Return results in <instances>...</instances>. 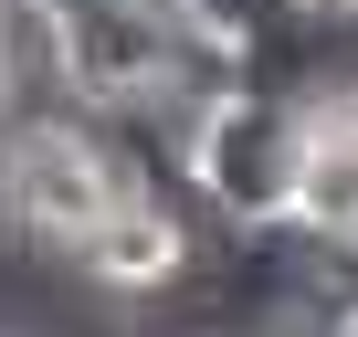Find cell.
<instances>
[{
  "label": "cell",
  "instance_id": "1",
  "mask_svg": "<svg viewBox=\"0 0 358 337\" xmlns=\"http://www.w3.org/2000/svg\"><path fill=\"white\" fill-rule=\"evenodd\" d=\"M316 116L295 95H222L179 127V190H190L222 232H295V180H306Z\"/></svg>",
  "mask_w": 358,
  "mask_h": 337
},
{
  "label": "cell",
  "instance_id": "2",
  "mask_svg": "<svg viewBox=\"0 0 358 337\" xmlns=\"http://www.w3.org/2000/svg\"><path fill=\"white\" fill-rule=\"evenodd\" d=\"M116 201H137V190H127L106 127H85V116L0 127V232L22 253H85L116 222Z\"/></svg>",
  "mask_w": 358,
  "mask_h": 337
},
{
  "label": "cell",
  "instance_id": "3",
  "mask_svg": "<svg viewBox=\"0 0 358 337\" xmlns=\"http://www.w3.org/2000/svg\"><path fill=\"white\" fill-rule=\"evenodd\" d=\"M106 295H127V306H158L179 274H190V222H179V201H158V190H137V201H116V222L74 253Z\"/></svg>",
  "mask_w": 358,
  "mask_h": 337
},
{
  "label": "cell",
  "instance_id": "4",
  "mask_svg": "<svg viewBox=\"0 0 358 337\" xmlns=\"http://www.w3.org/2000/svg\"><path fill=\"white\" fill-rule=\"evenodd\" d=\"M295 243L358 253V106H348V116H316L306 180H295Z\"/></svg>",
  "mask_w": 358,
  "mask_h": 337
},
{
  "label": "cell",
  "instance_id": "5",
  "mask_svg": "<svg viewBox=\"0 0 358 337\" xmlns=\"http://www.w3.org/2000/svg\"><path fill=\"white\" fill-rule=\"evenodd\" d=\"M0 95H11V127L43 116V95H74L64 0H0Z\"/></svg>",
  "mask_w": 358,
  "mask_h": 337
},
{
  "label": "cell",
  "instance_id": "6",
  "mask_svg": "<svg viewBox=\"0 0 358 337\" xmlns=\"http://www.w3.org/2000/svg\"><path fill=\"white\" fill-rule=\"evenodd\" d=\"M169 11L190 22V32H211V43H232V53L253 64V53L295 22V0H169Z\"/></svg>",
  "mask_w": 358,
  "mask_h": 337
},
{
  "label": "cell",
  "instance_id": "7",
  "mask_svg": "<svg viewBox=\"0 0 358 337\" xmlns=\"http://www.w3.org/2000/svg\"><path fill=\"white\" fill-rule=\"evenodd\" d=\"M316 337H358V295H348V306H327V327H316Z\"/></svg>",
  "mask_w": 358,
  "mask_h": 337
},
{
  "label": "cell",
  "instance_id": "8",
  "mask_svg": "<svg viewBox=\"0 0 358 337\" xmlns=\"http://www.w3.org/2000/svg\"><path fill=\"white\" fill-rule=\"evenodd\" d=\"M295 11H358V0H295Z\"/></svg>",
  "mask_w": 358,
  "mask_h": 337
},
{
  "label": "cell",
  "instance_id": "9",
  "mask_svg": "<svg viewBox=\"0 0 358 337\" xmlns=\"http://www.w3.org/2000/svg\"><path fill=\"white\" fill-rule=\"evenodd\" d=\"M0 127H11V95H0Z\"/></svg>",
  "mask_w": 358,
  "mask_h": 337
}]
</instances>
